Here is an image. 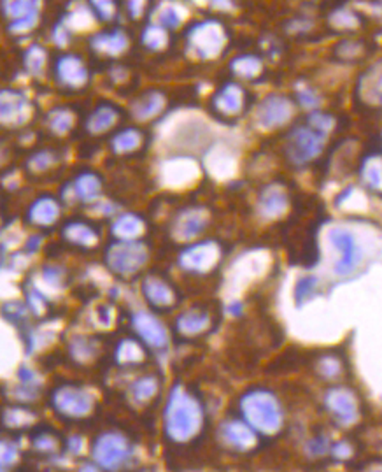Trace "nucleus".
<instances>
[{
    "mask_svg": "<svg viewBox=\"0 0 382 472\" xmlns=\"http://www.w3.org/2000/svg\"><path fill=\"white\" fill-rule=\"evenodd\" d=\"M144 0H128V11L134 14V18H137V14H140L142 12V8H144Z\"/></svg>",
    "mask_w": 382,
    "mask_h": 472,
    "instance_id": "obj_53",
    "label": "nucleus"
},
{
    "mask_svg": "<svg viewBox=\"0 0 382 472\" xmlns=\"http://www.w3.org/2000/svg\"><path fill=\"white\" fill-rule=\"evenodd\" d=\"M149 260V249L140 240H114L105 252V265L121 278L137 274Z\"/></svg>",
    "mask_w": 382,
    "mask_h": 472,
    "instance_id": "obj_3",
    "label": "nucleus"
},
{
    "mask_svg": "<svg viewBox=\"0 0 382 472\" xmlns=\"http://www.w3.org/2000/svg\"><path fill=\"white\" fill-rule=\"evenodd\" d=\"M288 207V197L279 186H268L259 197L258 209L263 218L272 220V218L281 216Z\"/></svg>",
    "mask_w": 382,
    "mask_h": 472,
    "instance_id": "obj_23",
    "label": "nucleus"
},
{
    "mask_svg": "<svg viewBox=\"0 0 382 472\" xmlns=\"http://www.w3.org/2000/svg\"><path fill=\"white\" fill-rule=\"evenodd\" d=\"M363 181L367 183L374 190L382 188V160L377 156H372L363 165Z\"/></svg>",
    "mask_w": 382,
    "mask_h": 472,
    "instance_id": "obj_35",
    "label": "nucleus"
},
{
    "mask_svg": "<svg viewBox=\"0 0 382 472\" xmlns=\"http://www.w3.org/2000/svg\"><path fill=\"white\" fill-rule=\"evenodd\" d=\"M328 239L340 253V258L335 265V274L349 276L354 272L363 260L361 248H359L356 237L348 229L337 227V229L330 230Z\"/></svg>",
    "mask_w": 382,
    "mask_h": 472,
    "instance_id": "obj_8",
    "label": "nucleus"
},
{
    "mask_svg": "<svg viewBox=\"0 0 382 472\" xmlns=\"http://www.w3.org/2000/svg\"><path fill=\"white\" fill-rule=\"evenodd\" d=\"M92 4L97 8V12L104 20H109L114 14V0H92Z\"/></svg>",
    "mask_w": 382,
    "mask_h": 472,
    "instance_id": "obj_50",
    "label": "nucleus"
},
{
    "mask_svg": "<svg viewBox=\"0 0 382 472\" xmlns=\"http://www.w3.org/2000/svg\"><path fill=\"white\" fill-rule=\"evenodd\" d=\"M209 223V213L202 207H191L184 209L178 214L172 227H170V236L181 243H189V240L197 239Z\"/></svg>",
    "mask_w": 382,
    "mask_h": 472,
    "instance_id": "obj_11",
    "label": "nucleus"
},
{
    "mask_svg": "<svg viewBox=\"0 0 382 472\" xmlns=\"http://www.w3.org/2000/svg\"><path fill=\"white\" fill-rule=\"evenodd\" d=\"M67 446H69V451L72 453V455H79V453L83 451V448H85V442H83V439L79 438V435H72V438L67 441Z\"/></svg>",
    "mask_w": 382,
    "mask_h": 472,
    "instance_id": "obj_52",
    "label": "nucleus"
},
{
    "mask_svg": "<svg viewBox=\"0 0 382 472\" xmlns=\"http://www.w3.org/2000/svg\"><path fill=\"white\" fill-rule=\"evenodd\" d=\"M240 413L253 429L262 435H275L284 425L281 400L277 395L265 388H255L242 395Z\"/></svg>",
    "mask_w": 382,
    "mask_h": 472,
    "instance_id": "obj_2",
    "label": "nucleus"
},
{
    "mask_svg": "<svg viewBox=\"0 0 382 472\" xmlns=\"http://www.w3.org/2000/svg\"><path fill=\"white\" fill-rule=\"evenodd\" d=\"M324 406L343 427L354 425L359 418V404L354 391L346 387H333L324 393Z\"/></svg>",
    "mask_w": 382,
    "mask_h": 472,
    "instance_id": "obj_9",
    "label": "nucleus"
},
{
    "mask_svg": "<svg viewBox=\"0 0 382 472\" xmlns=\"http://www.w3.org/2000/svg\"><path fill=\"white\" fill-rule=\"evenodd\" d=\"M131 327L140 341L151 349L162 351L169 346V332L155 314L147 313V311H137L131 314Z\"/></svg>",
    "mask_w": 382,
    "mask_h": 472,
    "instance_id": "obj_10",
    "label": "nucleus"
},
{
    "mask_svg": "<svg viewBox=\"0 0 382 472\" xmlns=\"http://www.w3.org/2000/svg\"><path fill=\"white\" fill-rule=\"evenodd\" d=\"M69 355L78 364H88L97 355V345L92 339H88V337H72L69 342Z\"/></svg>",
    "mask_w": 382,
    "mask_h": 472,
    "instance_id": "obj_28",
    "label": "nucleus"
},
{
    "mask_svg": "<svg viewBox=\"0 0 382 472\" xmlns=\"http://www.w3.org/2000/svg\"><path fill=\"white\" fill-rule=\"evenodd\" d=\"M316 371L323 380L335 381L342 376L343 364L340 360V356L335 355V353H324V355H321L317 358Z\"/></svg>",
    "mask_w": 382,
    "mask_h": 472,
    "instance_id": "obj_32",
    "label": "nucleus"
},
{
    "mask_svg": "<svg viewBox=\"0 0 382 472\" xmlns=\"http://www.w3.org/2000/svg\"><path fill=\"white\" fill-rule=\"evenodd\" d=\"M163 105H165V99H163V95L153 92L137 102L136 107H134V116L140 121H146V120H149V118L156 116V114H158V112L163 109Z\"/></svg>",
    "mask_w": 382,
    "mask_h": 472,
    "instance_id": "obj_30",
    "label": "nucleus"
},
{
    "mask_svg": "<svg viewBox=\"0 0 382 472\" xmlns=\"http://www.w3.org/2000/svg\"><path fill=\"white\" fill-rule=\"evenodd\" d=\"M165 39H167L165 32L158 27H149L146 30V34H144V43H146L149 48L163 46Z\"/></svg>",
    "mask_w": 382,
    "mask_h": 472,
    "instance_id": "obj_49",
    "label": "nucleus"
},
{
    "mask_svg": "<svg viewBox=\"0 0 382 472\" xmlns=\"http://www.w3.org/2000/svg\"><path fill=\"white\" fill-rule=\"evenodd\" d=\"M53 156L54 155L53 153H50V151H39V153H35V155L32 156L30 162H28V167H30L34 172L46 171V169H50V167L53 165V162H54Z\"/></svg>",
    "mask_w": 382,
    "mask_h": 472,
    "instance_id": "obj_45",
    "label": "nucleus"
},
{
    "mask_svg": "<svg viewBox=\"0 0 382 472\" xmlns=\"http://www.w3.org/2000/svg\"><path fill=\"white\" fill-rule=\"evenodd\" d=\"M221 248L214 240H200L179 253V267L191 274H207L220 263Z\"/></svg>",
    "mask_w": 382,
    "mask_h": 472,
    "instance_id": "obj_6",
    "label": "nucleus"
},
{
    "mask_svg": "<svg viewBox=\"0 0 382 472\" xmlns=\"http://www.w3.org/2000/svg\"><path fill=\"white\" fill-rule=\"evenodd\" d=\"M330 453H332V457L337 462H346L354 455V448H352V444L349 441H339L337 444L332 446Z\"/></svg>",
    "mask_w": 382,
    "mask_h": 472,
    "instance_id": "obj_47",
    "label": "nucleus"
},
{
    "mask_svg": "<svg viewBox=\"0 0 382 472\" xmlns=\"http://www.w3.org/2000/svg\"><path fill=\"white\" fill-rule=\"evenodd\" d=\"M146 230V223L134 213H125L118 216L111 225V236L116 240H139Z\"/></svg>",
    "mask_w": 382,
    "mask_h": 472,
    "instance_id": "obj_21",
    "label": "nucleus"
},
{
    "mask_svg": "<svg viewBox=\"0 0 382 472\" xmlns=\"http://www.w3.org/2000/svg\"><path fill=\"white\" fill-rule=\"evenodd\" d=\"M142 295L146 302L153 309L167 311L174 306L178 297H176L174 288L169 283L156 276H147L142 281Z\"/></svg>",
    "mask_w": 382,
    "mask_h": 472,
    "instance_id": "obj_14",
    "label": "nucleus"
},
{
    "mask_svg": "<svg viewBox=\"0 0 382 472\" xmlns=\"http://www.w3.org/2000/svg\"><path fill=\"white\" fill-rule=\"evenodd\" d=\"M244 104H246V93L239 85H226L220 90V93L213 101L214 109L224 116L239 114L244 109Z\"/></svg>",
    "mask_w": 382,
    "mask_h": 472,
    "instance_id": "obj_20",
    "label": "nucleus"
},
{
    "mask_svg": "<svg viewBox=\"0 0 382 472\" xmlns=\"http://www.w3.org/2000/svg\"><path fill=\"white\" fill-rule=\"evenodd\" d=\"M324 136L312 127H298L288 137L286 155L297 165L310 162L323 151Z\"/></svg>",
    "mask_w": 382,
    "mask_h": 472,
    "instance_id": "obj_7",
    "label": "nucleus"
},
{
    "mask_svg": "<svg viewBox=\"0 0 382 472\" xmlns=\"http://www.w3.org/2000/svg\"><path fill=\"white\" fill-rule=\"evenodd\" d=\"M74 194L85 204H92L98 198L100 194V179L97 174L93 172H85V174L79 176L74 183Z\"/></svg>",
    "mask_w": 382,
    "mask_h": 472,
    "instance_id": "obj_26",
    "label": "nucleus"
},
{
    "mask_svg": "<svg viewBox=\"0 0 382 472\" xmlns=\"http://www.w3.org/2000/svg\"><path fill=\"white\" fill-rule=\"evenodd\" d=\"M98 318H100V323H102V325L107 327L109 323H111V320H112V311H111V307L102 306V307H100V311H98Z\"/></svg>",
    "mask_w": 382,
    "mask_h": 472,
    "instance_id": "obj_54",
    "label": "nucleus"
},
{
    "mask_svg": "<svg viewBox=\"0 0 382 472\" xmlns=\"http://www.w3.org/2000/svg\"><path fill=\"white\" fill-rule=\"evenodd\" d=\"M18 457H20L18 446H16L14 442L4 439L2 444H0V464H2V469H8L11 467V465H14L16 462H18Z\"/></svg>",
    "mask_w": 382,
    "mask_h": 472,
    "instance_id": "obj_42",
    "label": "nucleus"
},
{
    "mask_svg": "<svg viewBox=\"0 0 382 472\" xmlns=\"http://www.w3.org/2000/svg\"><path fill=\"white\" fill-rule=\"evenodd\" d=\"M53 409L63 418L69 420H83L89 416L95 407V397L85 388L78 387H60L53 391L51 397Z\"/></svg>",
    "mask_w": 382,
    "mask_h": 472,
    "instance_id": "obj_5",
    "label": "nucleus"
},
{
    "mask_svg": "<svg viewBox=\"0 0 382 472\" xmlns=\"http://www.w3.org/2000/svg\"><path fill=\"white\" fill-rule=\"evenodd\" d=\"M158 388L160 383L155 376H142L130 387V395L137 404H146L158 393Z\"/></svg>",
    "mask_w": 382,
    "mask_h": 472,
    "instance_id": "obj_31",
    "label": "nucleus"
},
{
    "mask_svg": "<svg viewBox=\"0 0 382 472\" xmlns=\"http://www.w3.org/2000/svg\"><path fill=\"white\" fill-rule=\"evenodd\" d=\"M118 118H120V111L114 105L102 104L89 114L86 128H88L89 134H104L116 125Z\"/></svg>",
    "mask_w": 382,
    "mask_h": 472,
    "instance_id": "obj_25",
    "label": "nucleus"
},
{
    "mask_svg": "<svg viewBox=\"0 0 382 472\" xmlns=\"http://www.w3.org/2000/svg\"><path fill=\"white\" fill-rule=\"evenodd\" d=\"M317 278L314 276H307V278H301L300 281L297 283V288H295V298H297V304L301 306L307 298L312 297L317 290Z\"/></svg>",
    "mask_w": 382,
    "mask_h": 472,
    "instance_id": "obj_38",
    "label": "nucleus"
},
{
    "mask_svg": "<svg viewBox=\"0 0 382 472\" xmlns=\"http://www.w3.org/2000/svg\"><path fill=\"white\" fill-rule=\"evenodd\" d=\"M127 46V37L121 32H111V34H100L93 39V48L100 53L114 57L120 54Z\"/></svg>",
    "mask_w": 382,
    "mask_h": 472,
    "instance_id": "obj_29",
    "label": "nucleus"
},
{
    "mask_svg": "<svg viewBox=\"0 0 382 472\" xmlns=\"http://www.w3.org/2000/svg\"><path fill=\"white\" fill-rule=\"evenodd\" d=\"M365 97L375 104H382V63L375 65L365 78V85H361Z\"/></svg>",
    "mask_w": 382,
    "mask_h": 472,
    "instance_id": "obj_34",
    "label": "nucleus"
},
{
    "mask_svg": "<svg viewBox=\"0 0 382 472\" xmlns=\"http://www.w3.org/2000/svg\"><path fill=\"white\" fill-rule=\"evenodd\" d=\"M44 57H46L44 50H41L39 46H32L27 53V59H25V65L32 74H39L44 65V60H46Z\"/></svg>",
    "mask_w": 382,
    "mask_h": 472,
    "instance_id": "obj_44",
    "label": "nucleus"
},
{
    "mask_svg": "<svg viewBox=\"0 0 382 472\" xmlns=\"http://www.w3.org/2000/svg\"><path fill=\"white\" fill-rule=\"evenodd\" d=\"M41 240H43V237L41 236H34V237H30V240L27 243V252L28 253H35L37 249H39V246H41Z\"/></svg>",
    "mask_w": 382,
    "mask_h": 472,
    "instance_id": "obj_55",
    "label": "nucleus"
},
{
    "mask_svg": "<svg viewBox=\"0 0 382 472\" xmlns=\"http://www.w3.org/2000/svg\"><path fill=\"white\" fill-rule=\"evenodd\" d=\"M232 67L242 78H255L256 74L259 72V69H262V63L255 57H240V59L233 62Z\"/></svg>",
    "mask_w": 382,
    "mask_h": 472,
    "instance_id": "obj_37",
    "label": "nucleus"
},
{
    "mask_svg": "<svg viewBox=\"0 0 382 472\" xmlns=\"http://www.w3.org/2000/svg\"><path fill=\"white\" fill-rule=\"evenodd\" d=\"M4 9L9 18H14L12 30L25 32L35 23L37 2L35 0H4Z\"/></svg>",
    "mask_w": 382,
    "mask_h": 472,
    "instance_id": "obj_19",
    "label": "nucleus"
},
{
    "mask_svg": "<svg viewBox=\"0 0 382 472\" xmlns=\"http://www.w3.org/2000/svg\"><path fill=\"white\" fill-rule=\"evenodd\" d=\"M309 125L314 130L321 132L323 136H326L333 127V118L328 114H323V112H314L309 116Z\"/></svg>",
    "mask_w": 382,
    "mask_h": 472,
    "instance_id": "obj_46",
    "label": "nucleus"
},
{
    "mask_svg": "<svg viewBox=\"0 0 382 472\" xmlns=\"http://www.w3.org/2000/svg\"><path fill=\"white\" fill-rule=\"evenodd\" d=\"M32 446H34L35 451L39 453H54L59 449V441L51 433L43 432L35 435L34 441H32Z\"/></svg>",
    "mask_w": 382,
    "mask_h": 472,
    "instance_id": "obj_43",
    "label": "nucleus"
},
{
    "mask_svg": "<svg viewBox=\"0 0 382 472\" xmlns=\"http://www.w3.org/2000/svg\"><path fill=\"white\" fill-rule=\"evenodd\" d=\"M65 278V272L62 267H56V265H47L43 269V279L51 285V287H60Z\"/></svg>",
    "mask_w": 382,
    "mask_h": 472,
    "instance_id": "obj_48",
    "label": "nucleus"
},
{
    "mask_svg": "<svg viewBox=\"0 0 382 472\" xmlns=\"http://www.w3.org/2000/svg\"><path fill=\"white\" fill-rule=\"evenodd\" d=\"M60 216V205L50 195L39 197L27 211V221L37 229H50Z\"/></svg>",
    "mask_w": 382,
    "mask_h": 472,
    "instance_id": "obj_16",
    "label": "nucleus"
},
{
    "mask_svg": "<svg viewBox=\"0 0 382 472\" xmlns=\"http://www.w3.org/2000/svg\"><path fill=\"white\" fill-rule=\"evenodd\" d=\"M62 237L72 246H78L83 249H92L100 243L98 230L93 225L85 221H69L62 229Z\"/></svg>",
    "mask_w": 382,
    "mask_h": 472,
    "instance_id": "obj_17",
    "label": "nucleus"
},
{
    "mask_svg": "<svg viewBox=\"0 0 382 472\" xmlns=\"http://www.w3.org/2000/svg\"><path fill=\"white\" fill-rule=\"evenodd\" d=\"M116 360L121 365H137L144 360V349L134 339H125L116 349Z\"/></svg>",
    "mask_w": 382,
    "mask_h": 472,
    "instance_id": "obj_33",
    "label": "nucleus"
},
{
    "mask_svg": "<svg viewBox=\"0 0 382 472\" xmlns=\"http://www.w3.org/2000/svg\"><path fill=\"white\" fill-rule=\"evenodd\" d=\"M220 438L226 448L239 453H247L255 449L256 441H258L256 430L247 422H239V420L224 422L220 429Z\"/></svg>",
    "mask_w": 382,
    "mask_h": 472,
    "instance_id": "obj_12",
    "label": "nucleus"
},
{
    "mask_svg": "<svg viewBox=\"0 0 382 472\" xmlns=\"http://www.w3.org/2000/svg\"><path fill=\"white\" fill-rule=\"evenodd\" d=\"M204 422L205 414L202 404L181 384H176L170 390L165 411H163V430L167 439L176 444L193 441L200 433Z\"/></svg>",
    "mask_w": 382,
    "mask_h": 472,
    "instance_id": "obj_1",
    "label": "nucleus"
},
{
    "mask_svg": "<svg viewBox=\"0 0 382 472\" xmlns=\"http://www.w3.org/2000/svg\"><path fill=\"white\" fill-rule=\"evenodd\" d=\"M27 307L32 311V313L37 314V316H41V314L46 313L47 300L39 288L32 287L30 290L27 291Z\"/></svg>",
    "mask_w": 382,
    "mask_h": 472,
    "instance_id": "obj_40",
    "label": "nucleus"
},
{
    "mask_svg": "<svg viewBox=\"0 0 382 472\" xmlns=\"http://www.w3.org/2000/svg\"><path fill=\"white\" fill-rule=\"evenodd\" d=\"M140 144H142V134L136 128H125L111 139V150L116 155H127V153L139 150Z\"/></svg>",
    "mask_w": 382,
    "mask_h": 472,
    "instance_id": "obj_27",
    "label": "nucleus"
},
{
    "mask_svg": "<svg viewBox=\"0 0 382 472\" xmlns=\"http://www.w3.org/2000/svg\"><path fill=\"white\" fill-rule=\"evenodd\" d=\"M209 327H211V316L207 313H202V311H186V313L179 314L178 320H176V330L179 332V336L188 337V339L202 336L204 332H207Z\"/></svg>",
    "mask_w": 382,
    "mask_h": 472,
    "instance_id": "obj_22",
    "label": "nucleus"
},
{
    "mask_svg": "<svg viewBox=\"0 0 382 472\" xmlns=\"http://www.w3.org/2000/svg\"><path fill=\"white\" fill-rule=\"evenodd\" d=\"M56 78L69 88H81L88 81V72L78 57H62L56 63Z\"/></svg>",
    "mask_w": 382,
    "mask_h": 472,
    "instance_id": "obj_18",
    "label": "nucleus"
},
{
    "mask_svg": "<svg viewBox=\"0 0 382 472\" xmlns=\"http://www.w3.org/2000/svg\"><path fill=\"white\" fill-rule=\"evenodd\" d=\"M332 446L326 435H316V438L309 439L307 444H305V455L309 458H321L324 457L326 453H330Z\"/></svg>",
    "mask_w": 382,
    "mask_h": 472,
    "instance_id": "obj_39",
    "label": "nucleus"
},
{
    "mask_svg": "<svg viewBox=\"0 0 382 472\" xmlns=\"http://www.w3.org/2000/svg\"><path fill=\"white\" fill-rule=\"evenodd\" d=\"M131 455V448L128 439L120 432H104L100 433L92 448V457L95 464L102 469H118L128 462Z\"/></svg>",
    "mask_w": 382,
    "mask_h": 472,
    "instance_id": "obj_4",
    "label": "nucleus"
},
{
    "mask_svg": "<svg viewBox=\"0 0 382 472\" xmlns=\"http://www.w3.org/2000/svg\"><path fill=\"white\" fill-rule=\"evenodd\" d=\"M34 418V414L28 409H23V407H9L4 413L6 427H11V429H20V427L30 425V422Z\"/></svg>",
    "mask_w": 382,
    "mask_h": 472,
    "instance_id": "obj_36",
    "label": "nucleus"
},
{
    "mask_svg": "<svg viewBox=\"0 0 382 472\" xmlns=\"http://www.w3.org/2000/svg\"><path fill=\"white\" fill-rule=\"evenodd\" d=\"M220 28H214L211 23H205L193 32L191 44L198 50L202 57H214L221 48Z\"/></svg>",
    "mask_w": 382,
    "mask_h": 472,
    "instance_id": "obj_24",
    "label": "nucleus"
},
{
    "mask_svg": "<svg viewBox=\"0 0 382 472\" xmlns=\"http://www.w3.org/2000/svg\"><path fill=\"white\" fill-rule=\"evenodd\" d=\"M70 127H72V114H70L69 111L59 109V111L51 114L50 128L54 134H60V136H62V134L69 132Z\"/></svg>",
    "mask_w": 382,
    "mask_h": 472,
    "instance_id": "obj_41",
    "label": "nucleus"
},
{
    "mask_svg": "<svg viewBox=\"0 0 382 472\" xmlns=\"http://www.w3.org/2000/svg\"><path fill=\"white\" fill-rule=\"evenodd\" d=\"M298 101H300V104L304 105V107H316V105H319V99H317L316 93L309 88H304L298 92Z\"/></svg>",
    "mask_w": 382,
    "mask_h": 472,
    "instance_id": "obj_51",
    "label": "nucleus"
},
{
    "mask_svg": "<svg viewBox=\"0 0 382 472\" xmlns=\"http://www.w3.org/2000/svg\"><path fill=\"white\" fill-rule=\"evenodd\" d=\"M30 116L27 99L18 92L4 90L0 95V118L4 125H21Z\"/></svg>",
    "mask_w": 382,
    "mask_h": 472,
    "instance_id": "obj_15",
    "label": "nucleus"
},
{
    "mask_svg": "<svg viewBox=\"0 0 382 472\" xmlns=\"http://www.w3.org/2000/svg\"><path fill=\"white\" fill-rule=\"evenodd\" d=\"M293 114V105L286 97L272 95L265 99L258 109V123L263 128H277L290 121Z\"/></svg>",
    "mask_w": 382,
    "mask_h": 472,
    "instance_id": "obj_13",
    "label": "nucleus"
}]
</instances>
